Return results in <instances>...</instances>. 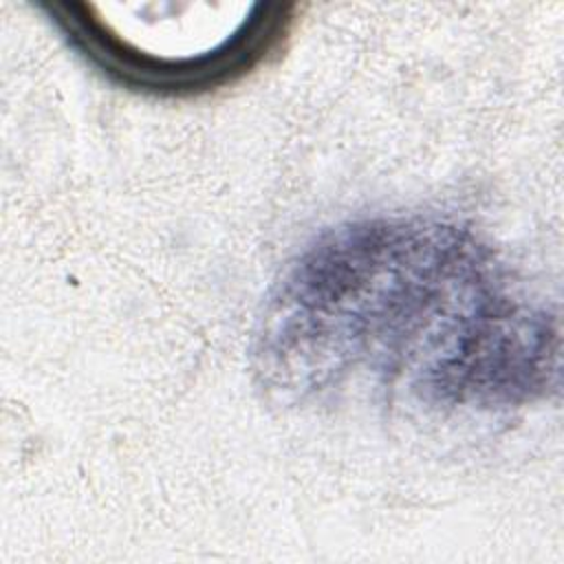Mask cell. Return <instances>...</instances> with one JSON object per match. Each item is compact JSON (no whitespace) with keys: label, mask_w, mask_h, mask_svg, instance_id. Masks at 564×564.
<instances>
[{"label":"cell","mask_w":564,"mask_h":564,"mask_svg":"<svg viewBox=\"0 0 564 564\" xmlns=\"http://www.w3.org/2000/svg\"><path fill=\"white\" fill-rule=\"evenodd\" d=\"M258 339L262 370L304 394L372 372L434 401L511 403L542 392L557 361L553 317L476 238L421 218L319 238L284 273Z\"/></svg>","instance_id":"6da1fadb"},{"label":"cell","mask_w":564,"mask_h":564,"mask_svg":"<svg viewBox=\"0 0 564 564\" xmlns=\"http://www.w3.org/2000/svg\"><path fill=\"white\" fill-rule=\"evenodd\" d=\"M48 4L55 22L112 73L150 86H198L258 59L278 37L284 4Z\"/></svg>","instance_id":"7a4b0ae2"}]
</instances>
